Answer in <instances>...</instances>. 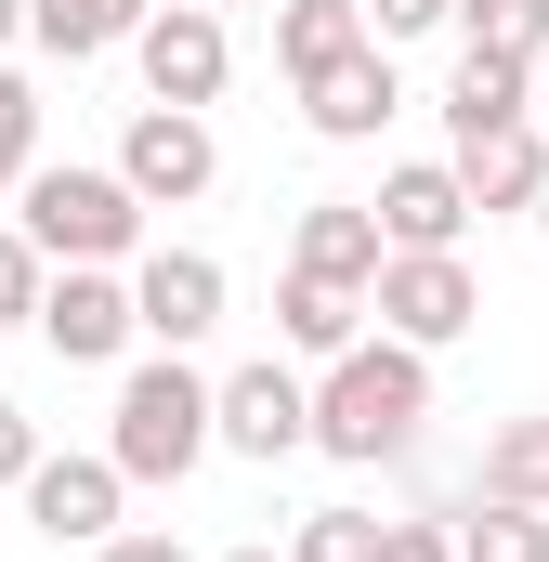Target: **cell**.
Here are the masks:
<instances>
[{
    "mask_svg": "<svg viewBox=\"0 0 549 562\" xmlns=\"http://www.w3.org/2000/svg\"><path fill=\"white\" fill-rule=\"evenodd\" d=\"M274 327H288V353H314V367H327V353H354V340H367V288L288 276V288H274Z\"/></svg>",
    "mask_w": 549,
    "mask_h": 562,
    "instance_id": "obj_17",
    "label": "cell"
},
{
    "mask_svg": "<svg viewBox=\"0 0 549 562\" xmlns=\"http://www.w3.org/2000/svg\"><path fill=\"white\" fill-rule=\"evenodd\" d=\"M367 13V40H432V26H458V0H354Z\"/></svg>",
    "mask_w": 549,
    "mask_h": 562,
    "instance_id": "obj_24",
    "label": "cell"
},
{
    "mask_svg": "<svg viewBox=\"0 0 549 562\" xmlns=\"http://www.w3.org/2000/svg\"><path fill=\"white\" fill-rule=\"evenodd\" d=\"M511 119H537V66H511V53H458V66H445V144L511 132Z\"/></svg>",
    "mask_w": 549,
    "mask_h": 562,
    "instance_id": "obj_15",
    "label": "cell"
},
{
    "mask_svg": "<svg viewBox=\"0 0 549 562\" xmlns=\"http://www.w3.org/2000/svg\"><path fill=\"white\" fill-rule=\"evenodd\" d=\"M406 105V79H393V40H354L340 66H314L301 79V132L314 144H380V119Z\"/></svg>",
    "mask_w": 549,
    "mask_h": 562,
    "instance_id": "obj_10",
    "label": "cell"
},
{
    "mask_svg": "<svg viewBox=\"0 0 549 562\" xmlns=\"http://www.w3.org/2000/svg\"><path fill=\"white\" fill-rule=\"evenodd\" d=\"M40 170V79L26 66H0V196Z\"/></svg>",
    "mask_w": 549,
    "mask_h": 562,
    "instance_id": "obj_23",
    "label": "cell"
},
{
    "mask_svg": "<svg viewBox=\"0 0 549 562\" xmlns=\"http://www.w3.org/2000/svg\"><path fill=\"white\" fill-rule=\"evenodd\" d=\"M537 105H549V53H537Z\"/></svg>",
    "mask_w": 549,
    "mask_h": 562,
    "instance_id": "obj_32",
    "label": "cell"
},
{
    "mask_svg": "<svg viewBox=\"0 0 549 562\" xmlns=\"http://www.w3.org/2000/svg\"><path fill=\"white\" fill-rule=\"evenodd\" d=\"M105 458H119V484H183V471L210 458V380H197L183 353H144V367H119Z\"/></svg>",
    "mask_w": 549,
    "mask_h": 562,
    "instance_id": "obj_2",
    "label": "cell"
},
{
    "mask_svg": "<svg viewBox=\"0 0 549 562\" xmlns=\"http://www.w3.org/2000/svg\"><path fill=\"white\" fill-rule=\"evenodd\" d=\"M40 276H53V262H40V249H26V236H13V223H0V327H13V314H26V301H40Z\"/></svg>",
    "mask_w": 549,
    "mask_h": 562,
    "instance_id": "obj_25",
    "label": "cell"
},
{
    "mask_svg": "<svg viewBox=\"0 0 549 562\" xmlns=\"http://www.w3.org/2000/svg\"><path fill=\"white\" fill-rule=\"evenodd\" d=\"M471 497H524V510H549V419H497L484 431V484Z\"/></svg>",
    "mask_w": 549,
    "mask_h": 562,
    "instance_id": "obj_20",
    "label": "cell"
},
{
    "mask_svg": "<svg viewBox=\"0 0 549 562\" xmlns=\"http://www.w3.org/2000/svg\"><path fill=\"white\" fill-rule=\"evenodd\" d=\"M445 537H458V562H549V510H524V497H471Z\"/></svg>",
    "mask_w": 549,
    "mask_h": 562,
    "instance_id": "obj_19",
    "label": "cell"
},
{
    "mask_svg": "<svg viewBox=\"0 0 549 562\" xmlns=\"http://www.w3.org/2000/svg\"><path fill=\"white\" fill-rule=\"evenodd\" d=\"M288 562H380V510H301Z\"/></svg>",
    "mask_w": 549,
    "mask_h": 562,
    "instance_id": "obj_22",
    "label": "cell"
},
{
    "mask_svg": "<svg viewBox=\"0 0 549 562\" xmlns=\"http://www.w3.org/2000/svg\"><path fill=\"white\" fill-rule=\"evenodd\" d=\"M26 327L66 353V367H119L144 327H132V276L119 262H53L40 276V301H26Z\"/></svg>",
    "mask_w": 549,
    "mask_h": 562,
    "instance_id": "obj_6",
    "label": "cell"
},
{
    "mask_svg": "<svg viewBox=\"0 0 549 562\" xmlns=\"http://www.w3.org/2000/svg\"><path fill=\"white\" fill-rule=\"evenodd\" d=\"M418 419H432V353H406V340L327 353V380H314V445H327V458L380 471V458L418 445Z\"/></svg>",
    "mask_w": 549,
    "mask_h": 562,
    "instance_id": "obj_1",
    "label": "cell"
},
{
    "mask_svg": "<svg viewBox=\"0 0 549 562\" xmlns=\"http://www.w3.org/2000/svg\"><path fill=\"white\" fill-rule=\"evenodd\" d=\"M354 40H367V13H354V0H274V66H288V79L340 66Z\"/></svg>",
    "mask_w": 549,
    "mask_h": 562,
    "instance_id": "obj_18",
    "label": "cell"
},
{
    "mask_svg": "<svg viewBox=\"0 0 549 562\" xmlns=\"http://www.w3.org/2000/svg\"><path fill=\"white\" fill-rule=\"evenodd\" d=\"M144 0H26V40L53 53V66H92V53H132Z\"/></svg>",
    "mask_w": 549,
    "mask_h": 562,
    "instance_id": "obj_16",
    "label": "cell"
},
{
    "mask_svg": "<svg viewBox=\"0 0 549 562\" xmlns=\"http://www.w3.org/2000/svg\"><path fill=\"white\" fill-rule=\"evenodd\" d=\"M210 445H236V458H301V445H314V380H301V367H236V380H210Z\"/></svg>",
    "mask_w": 549,
    "mask_h": 562,
    "instance_id": "obj_8",
    "label": "cell"
},
{
    "mask_svg": "<svg viewBox=\"0 0 549 562\" xmlns=\"http://www.w3.org/2000/svg\"><path fill=\"white\" fill-rule=\"evenodd\" d=\"M210 13H236V0H210Z\"/></svg>",
    "mask_w": 549,
    "mask_h": 562,
    "instance_id": "obj_33",
    "label": "cell"
},
{
    "mask_svg": "<svg viewBox=\"0 0 549 562\" xmlns=\"http://www.w3.org/2000/svg\"><path fill=\"white\" fill-rule=\"evenodd\" d=\"M119 183H132L144 210H197L210 183H223V144H210V119L197 105H132V132H119V157H105Z\"/></svg>",
    "mask_w": 549,
    "mask_h": 562,
    "instance_id": "obj_7",
    "label": "cell"
},
{
    "mask_svg": "<svg viewBox=\"0 0 549 562\" xmlns=\"http://www.w3.org/2000/svg\"><path fill=\"white\" fill-rule=\"evenodd\" d=\"M537 249H549V183H537Z\"/></svg>",
    "mask_w": 549,
    "mask_h": 562,
    "instance_id": "obj_30",
    "label": "cell"
},
{
    "mask_svg": "<svg viewBox=\"0 0 549 562\" xmlns=\"http://www.w3.org/2000/svg\"><path fill=\"white\" fill-rule=\"evenodd\" d=\"M132 327L157 353H197V340L223 327V262H210V249H144L132 262Z\"/></svg>",
    "mask_w": 549,
    "mask_h": 562,
    "instance_id": "obj_9",
    "label": "cell"
},
{
    "mask_svg": "<svg viewBox=\"0 0 549 562\" xmlns=\"http://www.w3.org/2000/svg\"><path fill=\"white\" fill-rule=\"evenodd\" d=\"M288 276L367 288V276H380V210H367V196H314V210H301V236H288Z\"/></svg>",
    "mask_w": 549,
    "mask_h": 562,
    "instance_id": "obj_14",
    "label": "cell"
},
{
    "mask_svg": "<svg viewBox=\"0 0 549 562\" xmlns=\"http://www.w3.org/2000/svg\"><path fill=\"white\" fill-rule=\"evenodd\" d=\"M13 40H26V0H0V53H13Z\"/></svg>",
    "mask_w": 549,
    "mask_h": 562,
    "instance_id": "obj_29",
    "label": "cell"
},
{
    "mask_svg": "<svg viewBox=\"0 0 549 562\" xmlns=\"http://www.w3.org/2000/svg\"><path fill=\"white\" fill-rule=\"evenodd\" d=\"M92 562H197V550L157 537V524H119V537H92Z\"/></svg>",
    "mask_w": 549,
    "mask_h": 562,
    "instance_id": "obj_26",
    "label": "cell"
},
{
    "mask_svg": "<svg viewBox=\"0 0 549 562\" xmlns=\"http://www.w3.org/2000/svg\"><path fill=\"white\" fill-rule=\"evenodd\" d=\"M458 53H511V66H537V53H549V0H458Z\"/></svg>",
    "mask_w": 549,
    "mask_h": 562,
    "instance_id": "obj_21",
    "label": "cell"
},
{
    "mask_svg": "<svg viewBox=\"0 0 549 562\" xmlns=\"http://www.w3.org/2000/svg\"><path fill=\"white\" fill-rule=\"evenodd\" d=\"M367 314H380V340H406V353H445V340H471V327H484V276H471L458 249H380V276H367Z\"/></svg>",
    "mask_w": 549,
    "mask_h": 562,
    "instance_id": "obj_4",
    "label": "cell"
},
{
    "mask_svg": "<svg viewBox=\"0 0 549 562\" xmlns=\"http://www.w3.org/2000/svg\"><path fill=\"white\" fill-rule=\"evenodd\" d=\"M380 249H458L471 236V196H458V170L445 157H406V170H380Z\"/></svg>",
    "mask_w": 549,
    "mask_h": 562,
    "instance_id": "obj_12",
    "label": "cell"
},
{
    "mask_svg": "<svg viewBox=\"0 0 549 562\" xmlns=\"http://www.w3.org/2000/svg\"><path fill=\"white\" fill-rule=\"evenodd\" d=\"M26 471H40V419H26V406H0V484H26Z\"/></svg>",
    "mask_w": 549,
    "mask_h": 562,
    "instance_id": "obj_28",
    "label": "cell"
},
{
    "mask_svg": "<svg viewBox=\"0 0 549 562\" xmlns=\"http://www.w3.org/2000/svg\"><path fill=\"white\" fill-rule=\"evenodd\" d=\"M380 562H458L445 524H380Z\"/></svg>",
    "mask_w": 549,
    "mask_h": 562,
    "instance_id": "obj_27",
    "label": "cell"
},
{
    "mask_svg": "<svg viewBox=\"0 0 549 562\" xmlns=\"http://www.w3.org/2000/svg\"><path fill=\"white\" fill-rule=\"evenodd\" d=\"M132 66H144V105H223V79H236V40H223V13L210 0H144L132 26Z\"/></svg>",
    "mask_w": 549,
    "mask_h": 562,
    "instance_id": "obj_5",
    "label": "cell"
},
{
    "mask_svg": "<svg viewBox=\"0 0 549 562\" xmlns=\"http://www.w3.org/2000/svg\"><path fill=\"white\" fill-rule=\"evenodd\" d=\"M13 497H26V524H40L53 550H92V537H119V497H132V484H119V458H53V445H40V471H26Z\"/></svg>",
    "mask_w": 549,
    "mask_h": 562,
    "instance_id": "obj_11",
    "label": "cell"
},
{
    "mask_svg": "<svg viewBox=\"0 0 549 562\" xmlns=\"http://www.w3.org/2000/svg\"><path fill=\"white\" fill-rule=\"evenodd\" d=\"M445 170H458V196H471V210H537V183H549V132H537V119H511V132H471Z\"/></svg>",
    "mask_w": 549,
    "mask_h": 562,
    "instance_id": "obj_13",
    "label": "cell"
},
{
    "mask_svg": "<svg viewBox=\"0 0 549 562\" xmlns=\"http://www.w3.org/2000/svg\"><path fill=\"white\" fill-rule=\"evenodd\" d=\"M13 196H26V223H13V236H26L40 262H132V249H144V196L119 183V170L53 157V170H26Z\"/></svg>",
    "mask_w": 549,
    "mask_h": 562,
    "instance_id": "obj_3",
    "label": "cell"
},
{
    "mask_svg": "<svg viewBox=\"0 0 549 562\" xmlns=\"http://www.w3.org/2000/svg\"><path fill=\"white\" fill-rule=\"evenodd\" d=\"M223 562H288V550H223Z\"/></svg>",
    "mask_w": 549,
    "mask_h": 562,
    "instance_id": "obj_31",
    "label": "cell"
}]
</instances>
